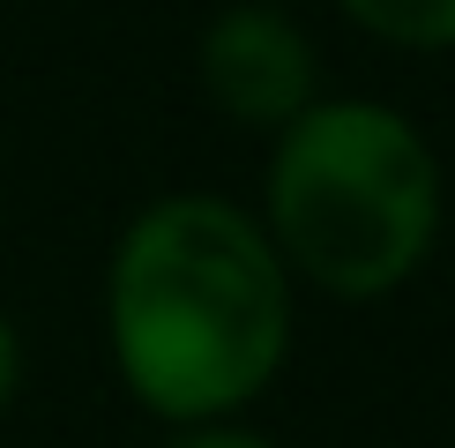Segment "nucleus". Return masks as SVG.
I'll list each match as a JSON object with an SVG mask.
<instances>
[{
    "label": "nucleus",
    "instance_id": "nucleus-2",
    "mask_svg": "<svg viewBox=\"0 0 455 448\" xmlns=\"http://www.w3.org/2000/svg\"><path fill=\"white\" fill-rule=\"evenodd\" d=\"M261 232L336 299H381L441 239V157L395 105L321 98L269 149Z\"/></svg>",
    "mask_w": 455,
    "mask_h": 448
},
{
    "label": "nucleus",
    "instance_id": "nucleus-5",
    "mask_svg": "<svg viewBox=\"0 0 455 448\" xmlns=\"http://www.w3.org/2000/svg\"><path fill=\"white\" fill-rule=\"evenodd\" d=\"M172 448H276V441L246 434V426H187V434H180Z\"/></svg>",
    "mask_w": 455,
    "mask_h": 448
},
{
    "label": "nucleus",
    "instance_id": "nucleus-3",
    "mask_svg": "<svg viewBox=\"0 0 455 448\" xmlns=\"http://www.w3.org/2000/svg\"><path fill=\"white\" fill-rule=\"evenodd\" d=\"M202 83H210V98L232 120L276 127V135L307 105H321L314 37L283 8H261V0H239V8L210 15V30H202Z\"/></svg>",
    "mask_w": 455,
    "mask_h": 448
},
{
    "label": "nucleus",
    "instance_id": "nucleus-1",
    "mask_svg": "<svg viewBox=\"0 0 455 448\" xmlns=\"http://www.w3.org/2000/svg\"><path fill=\"white\" fill-rule=\"evenodd\" d=\"M105 329L142 411L224 426L291 351V269L261 217L224 195H164L120 232L105 276Z\"/></svg>",
    "mask_w": 455,
    "mask_h": 448
},
{
    "label": "nucleus",
    "instance_id": "nucleus-6",
    "mask_svg": "<svg viewBox=\"0 0 455 448\" xmlns=\"http://www.w3.org/2000/svg\"><path fill=\"white\" fill-rule=\"evenodd\" d=\"M15 381H23V336H15V322L0 314V411H8Z\"/></svg>",
    "mask_w": 455,
    "mask_h": 448
},
{
    "label": "nucleus",
    "instance_id": "nucleus-4",
    "mask_svg": "<svg viewBox=\"0 0 455 448\" xmlns=\"http://www.w3.org/2000/svg\"><path fill=\"white\" fill-rule=\"evenodd\" d=\"M358 30L403 52H448L455 45V0H336Z\"/></svg>",
    "mask_w": 455,
    "mask_h": 448
}]
</instances>
